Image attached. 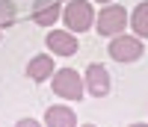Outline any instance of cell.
<instances>
[{
  "label": "cell",
  "mask_w": 148,
  "mask_h": 127,
  "mask_svg": "<svg viewBox=\"0 0 148 127\" xmlns=\"http://www.w3.org/2000/svg\"><path fill=\"white\" fill-rule=\"evenodd\" d=\"M83 89H86V95H92V98H107L110 89H113V80H110L107 65L89 62L86 71H83Z\"/></svg>",
  "instance_id": "cell-5"
},
{
  "label": "cell",
  "mask_w": 148,
  "mask_h": 127,
  "mask_svg": "<svg viewBox=\"0 0 148 127\" xmlns=\"http://www.w3.org/2000/svg\"><path fill=\"white\" fill-rule=\"evenodd\" d=\"M127 27L133 30V36H139V39L145 42L148 39V0H142V3H136L130 9V21Z\"/></svg>",
  "instance_id": "cell-10"
},
{
  "label": "cell",
  "mask_w": 148,
  "mask_h": 127,
  "mask_svg": "<svg viewBox=\"0 0 148 127\" xmlns=\"http://www.w3.org/2000/svg\"><path fill=\"white\" fill-rule=\"evenodd\" d=\"M127 21H130V12L121 3H104V9L95 15V33L104 39H113L127 30Z\"/></svg>",
  "instance_id": "cell-1"
},
{
  "label": "cell",
  "mask_w": 148,
  "mask_h": 127,
  "mask_svg": "<svg viewBox=\"0 0 148 127\" xmlns=\"http://www.w3.org/2000/svg\"><path fill=\"white\" fill-rule=\"evenodd\" d=\"M107 53H110V59H113V62H119V65H130V62L142 59L145 44H142L139 36H133V33H119V36L110 39Z\"/></svg>",
  "instance_id": "cell-2"
},
{
  "label": "cell",
  "mask_w": 148,
  "mask_h": 127,
  "mask_svg": "<svg viewBox=\"0 0 148 127\" xmlns=\"http://www.w3.org/2000/svg\"><path fill=\"white\" fill-rule=\"evenodd\" d=\"M53 71H56L53 53H36V56L27 62V68H24L27 80H33V83H47V80L53 77Z\"/></svg>",
  "instance_id": "cell-8"
},
{
  "label": "cell",
  "mask_w": 148,
  "mask_h": 127,
  "mask_svg": "<svg viewBox=\"0 0 148 127\" xmlns=\"http://www.w3.org/2000/svg\"><path fill=\"white\" fill-rule=\"evenodd\" d=\"M18 18V6L15 0H0V27H12Z\"/></svg>",
  "instance_id": "cell-11"
},
{
  "label": "cell",
  "mask_w": 148,
  "mask_h": 127,
  "mask_svg": "<svg viewBox=\"0 0 148 127\" xmlns=\"http://www.w3.org/2000/svg\"><path fill=\"white\" fill-rule=\"evenodd\" d=\"M95 3H101V6H104V3H113V0H95Z\"/></svg>",
  "instance_id": "cell-14"
},
{
  "label": "cell",
  "mask_w": 148,
  "mask_h": 127,
  "mask_svg": "<svg viewBox=\"0 0 148 127\" xmlns=\"http://www.w3.org/2000/svg\"><path fill=\"white\" fill-rule=\"evenodd\" d=\"M45 127H77V112L68 104H51L45 109Z\"/></svg>",
  "instance_id": "cell-9"
},
{
  "label": "cell",
  "mask_w": 148,
  "mask_h": 127,
  "mask_svg": "<svg viewBox=\"0 0 148 127\" xmlns=\"http://www.w3.org/2000/svg\"><path fill=\"white\" fill-rule=\"evenodd\" d=\"M0 39H3V27H0Z\"/></svg>",
  "instance_id": "cell-16"
},
{
  "label": "cell",
  "mask_w": 148,
  "mask_h": 127,
  "mask_svg": "<svg viewBox=\"0 0 148 127\" xmlns=\"http://www.w3.org/2000/svg\"><path fill=\"white\" fill-rule=\"evenodd\" d=\"M77 127H95V124H77Z\"/></svg>",
  "instance_id": "cell-15"
},
{
  "label": "cell",
  "mask_w": 148,
  "mask_h": 127,
  "mask_svg": "<svg viewBox=\"0 0 148 127\" xmlns=\"http://www.w3.org/2000/svg\"><path fill=\"white\" fill-rule=\"evenodd\" d=\"M45 47H47V53H53V56H74L80 50L77 33H71V30H47Z\"/></svg>",
  "instance_id": "cell-6"
},
{
  "label": "cell",
  "mask_w": 148,
  "mask_h": 127,
  "mask_svg": "<svg viewBox=\"0 0 148 127\" xmlns=\"http://www.w3.org/2000/svg\"><path fill=\"white\" fill-rule=\"evenodd\" d=\"M33 24L39 27H53L62 18V0H33V12H30Z\"/></svg>",
  "instance_id": "cell-7"
},
{
  "label": "cell",
  "mask_w": 148,
  "mask_h": 127,
  "mask_svg": "<svg viewBox=\"0 0 148 127\" xmlns=\"http://www.w3.org/2000/svg\"><path fill=\"white\" fill-rule=\"evenodd\" d=\"M65 24V30L71 33H86L95 27V6L92 0H65L62 6V18H59Z\"/></svg>",
  "instance_id": "cell-3"
},
{
  "label": "cell",
  "mask_w": 148,
  "mask_h": 127,
  "mask_svg": "<svg viewBox=\"0 0 148 127\" xmlns=\"http://www.w3.org/2000/svg\"><path fill=\"white\" fill-rule=\"evenodd\" d=\"M15 127H45V124H42V121H36V118H18Z\"/></svg>",
  "instance_id": "cell-12"
},
{
  "label": "cell",
  "mask_w": 148,
  "mask_h": 127,
  "mask_svg": "<svg viewBox=\"0 0 148 127\" xmlns=\"http://www.w3.org/2000/svg\"><path fill=\"white\" fill-rule=\"evenodd\" d=\"M51 89L56 98L62 100H71V104H77V100L86 98V89H83V74L71 71V68H56L53 77H51Z\"/></svg>",
  "instance_id": "cell-4"
},
{
  "label": "cell",
  "mask_w": 148,
  "mask_h": 127,
  "mask_svg": "<svg viewBox=\"0 0 148 127\" xmlns=\"http://www.w3.org/2000/svg\"><path fill=\"white\" fill-rule=\"evenodd\" d=\"M127 127H148V124H142V121H136V124H127Z\"/></svg>",
  "instance_id": "cell-13"
}]
</instances>
